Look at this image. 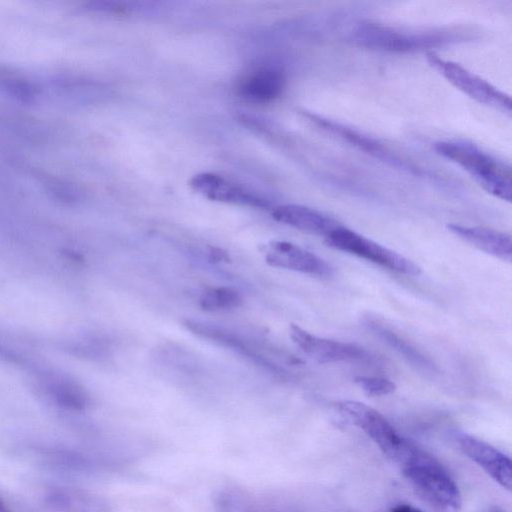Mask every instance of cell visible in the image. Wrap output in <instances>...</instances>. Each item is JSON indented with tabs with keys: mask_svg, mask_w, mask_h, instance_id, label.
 Returning <instances> with one entry per match:
<instances>
[{
	"mask_svg": "<svg viewBox=\"0 0 512 512\" xmlns=\"http://www.w3.org/2000/svg\"><path fill=\"white\" fill-rule=\"evenodd\" d=\"M417 494L436 512H459L461 493L446 467L410 440L396 462Z\"/></svg>",
	"mask_w": 512,
	"mask_h": 512,
	"instance_id": "obj_1",
	"label": "cell"
},
{
	"mask_svg": "<svg viewBox=\"0 0 512 512\" xmlns=\"http://www.w3.org/2000/svg\"><path fill=\"white\" fill-rule=\"evenodd\" d=\"M435 151L465 170L486 192L511 200V168L475 145L460 141L435 143Z\"/></svg>",
	"mask_w": 512,
	"mask_h": 512,
	"instance_id": "obj_2",
	"label": "cell"
},
{
	"mask_svg": "<svg viewBox=\"0 0 512 512\" xmlns=\"http://www.w3.org/2000/svg\"><path fill=\"white\" fill-rule=\"evenodd\" d=\"M457 38L448 30L410 31L381 24L359 25L351 34L358 46L388 52H412L443 46Z\"/></svg>",
	"mask_w": 512,
	"mask_h": 512,
	"instance_id": "obj_3",
	"label": "cell"
},
{
	"mask_svg": "<svg viewBox=\"0 0 512 512\" xmlns=\"http://www.w3.org/2000/svg\"><path fill=\"white\" fill-rule=\"evenodd\" d=\"M324 238L329 247L369 260L389 270L411 276L421 273L420 266L415 262L342 225Z\"/></svg>",
	"mask_w": 512,
	"mask_h": 512,
	"instance_id": "obj_4",
	"label": "cell"
},
{
	"mask_svg": "<svg viewBox=\"0 0 512 512\" xmlns=\"http://www.w3.org/2000/svg\"><path fill=\"white\" fill-rule=\"evenodd\" d=\"M337 409L359 427L390 459L396 462L404 452L409 439L403 437L377 410L358 401L344 400Z\"/></svg>",
	"mask_w": 512,
	"mask_h": 512,
	"instance_id": "obj_5",
	"label": "cell"
},
{
	"mask_svg": "<svg viewBox=\"0 0 512 512\" xmlns=\"http://www.w3.org/2000/svg\"><path fill=\"white\" fill-rule=\"evenodd\" d=\"M426 60L448 82L473 100L502 112H511L509 95L473 72L455 62L439 57L432 51L426 53Z\"/></svg>",
	"mask_w": 512,
	"mask_h": 512,
	"instance_id": "obj_6",
	"label": "cell"
},
{
	"mask_svg": "<svg viewBox=\"0 0 512 512\" xmlns=\"http://www.w3.org/2000/svg\"><path fill=\"white\" fill-rule=\"evenodd\" d=\"M292 341L319 363L355 362L369 358L367 351L354 343L315 336L296 324L289 327Z\"/></svg>",
	"mask_w": 512,
	"mask_h": 512,
	"instance_id": "obj_7",
	"label": "cell"
},
{
	"mask_svg": "<svg viewBox=\"0 0 512 512\" xmlns=\"http://www.w3.org/2000/svg\"><path fill=\"white\" fill-rule=\"evenodd\" d=\"M182 325L191 333L228 348L263 369L278 373L279 367L265 357L260 348L252 341L239 333L222 326L194 319H184Z\"/></svg>",
	"mask_w": 512,
	"mask_h": 512,
	"instance_id": "obj_8",
	"label": "cell"
},
{
	"mask_svg": "<svg viewBox=\"0 0 512 512\" xmlns=\"http://www.w3.org/2000/svg\"><path fill=\"white\" fill-rule=\"evenodd\" d=\"M462 452L507 490L512 487L511 459L489 443L465 432L456 434Z\"/></svg>",
	"mask_w": 512,
	"mask_h": 512,
	"instance_id": "obj_9",
	"label": "cell"
},
{
	"mask_svg": "<svg viewBox=\"0 0 512 512\" xmlns=\"http://www.w3.org/2000/svg\"><path fill=\"white\" fill-rule=\"evenodd\" d=\"M268 265L318 277H328L332 267L312 252L288 241H272L264 250Z\"/></svg>",
	"mask_w": 512,
	"mask_h": 512,
	"instance_id": "obj_10",
	"label": "cell"
},
{
	"mask_svg": "<svg viewBox=\"0 0 512 512\" xmlns=\"http://www.w3.org/2000/svg\"><path fill=\"white\" fill-rule=\"evenodd\" d=\"M189 185L194 192L209 200L259 208L269 205L264 199L213 173L194 175Z\"/></svg>",
	"mask_w": 512,
	"mask_h": 512,
	"instance_id": "obj_11",
	"label": "cell"
},
{
	"mask_svg": "<svg viewBox=\"0 0 512 512\" xmlns=\"http://www.w3.org/2000/svg\"><path fill=\"white\" fill-rule=\"evenodd\" d=\"M271 214L276 221L282 224L324 237L341 225L318 210L298 204L279 205L273 208Z\"/></svg>",
	"mask_w": 512,
	"mask_h": 512,
	"instance_id": "obj_12",
	"label": "cell"
},
{
	"mask_svg": "<svg viewBox=\"0 0 512 512\" xmlns=\"http://www.w3.org/2000/svg\"><path fill=\"white\" fill-rule=\"evenodd\" d=\"M448 229L463 241L502 261L511 262V235L491 228L449 224Z\"/></svg>",
	"mask_w": 512,
	"mask_h": 512,
	"instance_id": "obj_13",
	"label": "cell"
},
{
	"mask_svg": "<svg viewBox=\"0 0 512 512\" xmlns=\"http://www.w3.org/2000/svg\"><path fill=\"white\" fill-rule=\"evenodd\" d=\"M285 85L284 74L276 68H261L249 74L240 84L239 92L253 102H269L276 99Z\"/></svg>",
	"mask_w": 512,
	"mask_h": 512,
	"instance_id": "obj_14",
	"label": "cell"
},
{
	"mask_svg": "<svg viewBox=\"0 0 512 512\" xmlns=\"http://www.w3.org/2000/svg\"><path fill=\"white\" fill-rule=\"evenodd\" d=\"M310 117L314 122L323 127V129L331 133H335L338 135V137H341L345 141L356 145L359 149L372 154L375 157L381 158L384 161H389L393 165H398L400 167L406 166V163L403 160L390 153V151H388L377 141L327 119H323L314 115H310Z\"/></svg>",
	"mask_w": 512,
	"mask_h": 512,
	"instance_id": "obj_15",
	"label": "cell"
},
{
	"mask_svg": "<svg viewBox=\"0 0 512 512\" xmlns=\"http://www.w3.org/2000/svg\"><path fill=\"white\" fill-rule=\"evenodd\" d=\"M366 324L371 331L401 354L411 365L430 373L437 369L428 357L383 323L375 319H369Z\"/></svg>",
	"mask_w": 512,
	"mask_h": 512,
	"instance_id": "obj_16",
	"label": "cell"
},
{
	"mask_svg": "<svg viewBox=\"0 0 512 512\" xmlns=\"http://www.w3.org/2000/svg\"><path fill=\"white\" fill-rule=\"evenodd\" d=\"M47 394L59 406L80 411L88 406L89 398L84 388L76 381L63 376H53L45 379Z\"/></svg>",
	"mask_w": 512,
	"mask_h": 512,
	"instance_id": "obj_17",
	"label": "cell"
},
{
	"mask_svg": "<svg viewBox=\"0 0 512 512\" xmlns=\"http://www.w3.org/2000/svg\"><path fill=\"white\" fill-rule=\"evenodd\" d=\"M241 303L240 292L231 286L208 288L199 298V305L205 311L229 310L240 306Z\"/></svg>",
	"mask_w": 512,
	"mask_h": 512,
	"instance_id": "obj_18",
	"label": "cell"
},
{
	"mask_svg": "<svg viewBox=\"0 0 512 512\" xmlns=\"http://www.w3.org/2000/svg\"><path fill=\"white\" fill-rule=\"evenodd\" d=\"M0 90L22 101H33L37 87L28 79L0 67Z\"/></svg>",
	"mask_w": 512,
	"mask_h": 512,
	"instance_id": "obj_19",
	"label": "cell"
},
{
	"mask_svg": "<svg viewBox=\"0 0 512 512\" xmlns=\"http://www.w3.org/2000/svg\"><path fill=\"white\" fill-rule=\"evenodd\" d=\"M354 382L369 396H384L396 389L394 382L382 377L356 376Z\"/></svg>",
	"mask_w": 512,
	"mask_h": 512,
	"instance_id": "obj_20",
	"label": "cell"
},
{
	"mask_svg": "<svg viewBox=\"0 0 512 512\" xmlns=\"http://www.w3.org/2000/svg\"><path fill=\"white\" fill-rule=\"evenodd\" d=\"M390 512H423L420 509L404 503H399L390 509Z\"/></svg>",
	"mask_w": 512,
	"mask_h": 512,
	"instance_id": "obj_21",
	"label": "cell"
},
{
	"mask_svg": "<svg viewBox=\"0 0 512 512\" xmlns=\"http://www.w3.org/2000/svg\"><path fill=\"white\" fill-rule=\"evenodd\" d=\"M0 512H11L5 504L0 500Z\"/></svg>",
	"mask_w": 512,
	"mask_h": 512,
	"instance_id": "obj_22",
	"label": "cell"
},
{
	"mask_svg": "<svg viewBox=\"0 0 512 512\" xmlns=\"http://www.w3.org/2000/svg\"><path fill=\"white\" fill-rule=\"evenodd\" d=\"M489 512H504V511L499 508H494V509L490 510Z\"/></svg>",
	"mask_w": 512,
	"mask_h": 512,
	"instance_id": "obj_23",
	"label": "cell"
}]
</instances>
